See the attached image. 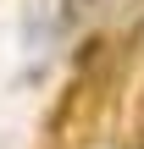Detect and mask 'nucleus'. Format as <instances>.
I'll return each mask as SVG.
<instances>
[{"instance_id":"f257e3e1","label":"nucleus","mask_w":144,"mask_h":149,"mask_svg":"<svg viewBox=\"0 0 144 149\" xmlns=\"http://www.w3.org/2000/svg\"><path fill=\"white\" fill-rule=\"evenodd\" d=\"M139 149H144V116H139Z\"/></svg>"}]
</instances>
